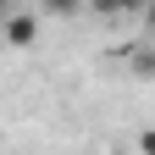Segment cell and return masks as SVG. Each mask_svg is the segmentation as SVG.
<instances>
[{
  "mask_svg": "<svg viewBox=\"0 0 155 155\" xmlns=\"http://www.w3.org/2000/svg\"><path fill=\"white\" fill-rule=\"evenodd\" d=\"M127 67L139 78H155V45H150V39H144V45H127Z\"/></svg>",
  "mask_w": 155,
  "mask_h": 155,
  "instance_id": "2",
  "label": "cell"
},
{
  "mask_svg": "<svg viewBox=\"0 0 155 155\" xmlns=\"http://www.w3.org/2000/svg\"><path fill=\"white\" fill-rule=\"evenodd\" d=\"M139 17H144V33H150V45H155V6H144Z\"/></svg>",
  "mask_w": 155,
  "mask_h": 155,
  "instance_id": "4",
  "label": "cell"
},
{
  "mask_svg": "<svg viewBox=\"0 0 155 155\" xmlns=\"http://www.w3.org/2000/svg\"><path fill=\"white\" fill-rule=\"evenodd\" d=\"M33 39H39V17L33 11H6V45L22 50V45H33Z\"/></svg>",
  "mask_w": 155,
  "mask_h": 155,
  "instance_id": "1",
  "label": "cell"
},
{
  "mask_svg": "<svg viewBox=\"0 0 155 155\" xmlns=\"http://www.w3.org/2000/svg\"><path fill=\"white\" fill-rule=\"evenodd\" d=\"M139 150H144V155H155V127H144V133H139Z\"/></svg>",
  "mask_w": 155,
  "mask_h": 155,
  "instance_id": "3",
  "label": "cell"
}]
</instances>
